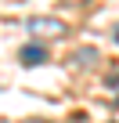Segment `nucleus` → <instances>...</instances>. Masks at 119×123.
<instances>
[{"instance_id": "f257e3e1", "label": "nucleus", "mask_w": 119, "mask_h": 123, "mask_svg": "<svg viewBox=\"0 0 119 123\" xmlns=\"http://www.w3.org/2000/svg\"><path fill=\"white\" fill-rule=\"evenodd\" d=\"M29 33H36V36H65L69 25L62 18H54V15H36V18H29Z\"/></svg>"}, {"instance_id": "7ed1b4c3", "label": "nucleus", "mask_w": 119, "mask_h": 123, "mask_svg": "<svg viewBox=\"0 0 119 123\" xmlns=\"http://www.w3.org/2000/svg\"><path fill=\"white\" fill-rule=\"evenodd\" d=\"M112 40H115V43H119V25H115V29H112Z\"/></svg>"}, {"instance_id": "f03ea898", "label": "nucleus", "mask_w": 119, "mask_h": 123, "mask_svg": "<svg viewBox=\"0 0 119 123\" xmlns=\"http://www.w3.org/2000/svg\"><path fill=\"white\" fill-rule=\"evenodd\" d=\"M18 62L25 69H36V65L47 62V47L43 43H25V47H18Z\"/></svg>"}]
</instances>
